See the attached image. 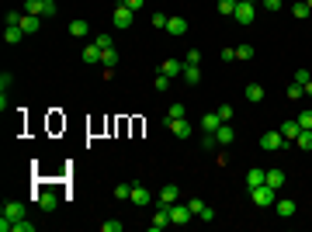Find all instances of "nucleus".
Wrapping results in <instances>:
<instances>
[{
	"label": "nucleus",
	"instance_id": "1",
	"mask_svg": "<svg viewBox=\"0 0 312 232\" xmlns=\"http://www.w3.org/2000/svg\"><path fill=\"white\" fill-rule=\"evenodd\" d=\"M24 201H3L0 205V232H14V222L24 219Z\"/></svg>",
	"mask_w": 312,
	"mask_h": 232
},
{
	"label": "nucleus",
	"instance_id": "2",
	"mask_svg": "<svg viewBox=\"0 0 312 232\" xmlns=\"http://www.w3.org/2000/svg\"><path fill=\"white\" fill-rule=\"evenodd\" d=\"M250 194H253V205H257V208H271V205L278 201V191H274L271 184H260V187H253Z\"/></svg>",
	"mask_w": 312,
	"mask_h": 232
},
{
	"label": "nucleus",
	"instance_id": "3",
	"mask_svg": "<svg viewBox=\"0 0 312 232\" xmlns=\"http://www.w3.org/2000/svg\"><path fill=\"white\" fill-rule=\"evenodd\" d=\"M166 212H170V222H173V226H187V222L194 219V212H191L187 205H177V201L166 205Z\"/></svg>",
	"mask_w": 312,
	"mask_h": 232
},
{
	"label": "nucleus",
	"instance_id": "4",
	"mask_svg": "<svg viewBox=\"0 0 312 232\" xmlns=\"http://www.w3.org/2000/svg\"><path fill=\"white\" fill-rule=\"evenodd\" d=\"M111 21H115V28H132L136 10H132V7H125V3H118V7H115V14H111Z\"/></svg>",
	"mask_w": 312,
	"mask_h": 232
},
{
	"label": "nucleus",
	"instance_id": "5",
	"mask_svg": "<svg viewBox=\"0 0 312 232\" xmlns=\"http://www.w3.org/2000/svg\"><path fill=\"white\" fill-rule=\"evenodd\" d=\"M288 142H285V135L281 132H264L260 135V149H267V153H278V149H285Z\"/></svg>",
	"mask_w": 312,
	"mask_h": 232
},
{
	"label": "nucleus",
	"instance_id": "6",
	"mask_svg": "<svg viewBox=\"0 0 312 232\" xmlns=\"http://www.w3.org/2000/svg\"><path fill=\"white\" fill-rule=\"evenodd\" d=\"M187 208H191V212H194V219H201V222H212V219H215V208H212V205H205L201 198H191V201H187Z\"/></svg>",
	"mask_w": 312,
	"mask_h": 232
},
{
	"label": "nucleus",
	"instance_id": "7",
	"mask_svg": "<svg viewBox=\"0 0 312 232\" xmlns=\"http://www.w3.org/2000/svg\"><path fill=\"white\" fill-rule=\"evenodd\" d=\"M253 14H257V0H239L233 17L239 21V24H250V21H253Z\"/></svg>",
	"mask_w": 312,
	"mask_h": 232
},
{
	"label": "nucleus",
	"instance_id": "8",
	"mask_svg": "<svg viewBox=\"0 0 312 232\" xmlns=\"http://www.w3.org/2000/svg\"><path fill=\"white\" fill-rule=\"evenodd\" d=\"M170 226V212H166V205H156L153 219H150V232H163Z\"/></svg>",
	"mask_w": 312,
	"mask_h": 232
},
{
	"label": "nucleus",
	"instance_id": "9",
	"mask_svg": "<svg viewBox=\"0 0 312 232\" xmlns=\"http://www.w3.org/2000/svg\"><path fill=\"white\" fill-rule=\"evenodd\" d=\"M101 56H104V49H101L97 42H87V45H83V52H80V59H83L87 66H97V63H101Z\"/></svg>",
	"mask_w": 312,
	"mask_h": 232
},
{
	"label": "nucleus",
	"instance_id": "10",
	"mask_svg": "<svg viewBox=\"0 0 312 232\" xmlns=\"http://www.w3.org/2000/svg\"><path fill=\"white\" fill-rule=\"evenodd\" d=\"M129 201H132V205H139V208H146V205L153 201V194H150L143 184H132V198H129Z\"/></svg>",
	"mask_w": 312,
	"mask_h": 232
},
{
	"label": "nucleus",
	"instance_id": "11",
	"mask_svg": "<svg viewBox=\"0 0 312 232\" xmlns=\"http://www.w3.org/2000/svg\"><path fill=\"white\" fill-rule=\"evenodd\" d=\"M35 201H38V208H42V212H56V205H59V198H56L52 191H38V194H35Z\"/></svg>",
	"mask_w": 312,
	"mask_h": 232
},
{
	"label": "nucleus",
	"instance_id": "12",
	"mask_svg": "<svg viewBox=\"0 0 312 232\" xmlns=\"http://www.w3.org/2000/svg\"><path fill=\"white\" fill-rule=\"evenodd\" d=\"M166 128H170V132H173V135H177V139H187V135H191V132H194V128H191V121H187V118H177V121H170V125H166Z\"/></svg>",
	"mask_w": 312,
	"mask_h": 232
},
{
	"label": "nucleus",
	"instance_id": "13",
	"mask_svg": "<svg viewBox=\"0 0 312 232\" xmlns=\"http://www.w3.org/2000/svg\"><path fill=\"white\" fill-rule=\"evenodd\" d=\"M260 184H267V170H260V166L246 170V187L253 191V187H260Z\"/></svg>",
	"mask_w": 312,
	"mask_h": 232
},
{
	"label": "nucleus",
	"instance_id": "14",
	"mask_svg": "<svg viewBox=\"0 0 312 232\" xmlns=\"http://www.w3.org/2000/svg\"><path fill=\"white\" fill-rule=\"evenodd\" d=\"M177 198H180V191H177V184H166V187H163V191L156 194V205H173Z\"/></svg>",
	"mask_w": 312,
	"mask_h": 232
},
{
	"label": "nucleus",
	"instance_id": "15",
	"mask_svg": "<svg viewBox=\"0 0 312 232\" xmlns=\"http://www.w3.org/2000/svg\"><path fill=\"white\" fill-rule=\"evenodd\" d=\"M274 212H278L281 219H292L299 208H295V201H292V198H278V201H274Z\"/></svg>",
	"mask_w": 312,
	"mask_h": 232
},
{
	"label": "nucleus",
	"instance_id": "16",
	"mask_svg": "<svg viewBox=\"0 0 312 232\" xmlns=\"http://www.w3.org/2000/svg\"><path fill=\"white\" fill-rule=\"evenodd\" d=\"M278 132L285 135V142H295V139H299V132H302V125H299V118H295V121H285Z\"/></svg>",
	"mask_w": 312,
	"mask_h": 232
},
{
	"label": "nucleus",
	"instance_id": "17",
	"mask_svg": "<svg viewBox=\"0 0 312 232\" xmlns=\"http://www.w3.org/2000/svg\"><path fill=\"white\" fill-rule=\"evenodd\" d=\"M70 35H73V38H87V35H90V24H87L83 17H73V21H70Z\"/></svg>",
	"mask_w": 312,
	"mask_h": 232
},
{
	"label": "nucleus",
	"instance_id": "18",
	"mask_svg": "<svg viewBox=\"0 0 312 232\" xmlns=\"http://www.w3.org/2000/svg\"><path fill=\"white\" fill-rule=\"evenodd\" d=\"M166 31H170L173 38H180V35H187V21H184V17H170V21H166Z\"/></svg>",
	"mask_w": 312,
	"mask_h": 232
},
{
	"label": "nucleus",
	"instance_id": "19",
	"mask_svg": "<svg viewBox=\"0 0 312 232\" xmlns=\"http://www.w3.org/2000/svg\"><path fill=\"white\" fill-rule=\"evenodd\" d=\"M215 139H219L222 146H229V142L236 139V132H233V121H222V125H219V132H215Z\"/></svg>",
	"mask_w": 312,
	"mask_h": 232
},
{
	"label": "nucleus",
	"instance_id": "20",
	"mask_svg": "<svg viewBox=\"0 0 312 232\" xmlns=\"http://www.w3.org/2000/svg\"><path fill=\"white\" fill-rule=\"evenodd\" d=\"M159 73H166V77H180V73H184V63H180V59H166V63L159 66Z\"/></svg>",
	"mask_w": 312,
	"mask_h": 232
},
{
	"label": "nucleus",
	"instance_id": "21",
	"mask_svg": "<svg viewBox=\"0 0 312 232\" xmlns=\"http://www.w3.org/2000/svg\"><path fill=\"white\" fill-rule=\"evenodd\" d=\"M219 125H222V118H219V115H215V111H212V115H205V118H201V132H212V135H215V132H219Z\"/></svg>",
	"mask_w": 312,
	"mask_h": 232
},
{
	"label": "nucleus",
	"instance_id": "22",
	"mask_svg": "<svg viewBox=\"0 0 312 232\" xmlns=\"http://www.w3.org/2000/svg\"><path fill=\"white\" fill-rule=\"evenodd\" d=\"M21 10L24 14H35V17H45V0H24Z\"/></svg>",
	"mask_w": 312,
	"mask_h": 232
},
{
	"label": "nucleus",
	"instance_id": "23",
	"mask_svg": "<svg viewBox=\"0 0 312 232\" xmlns=\"http://www.w3.org/2000/svg\"><path fill=\"white\" fill-rule=\"evenodd\" d=\"M17 28H21V31H24V35H35V31H38V17H35V14H24V17H21V24H17Z\"/></svg>",
	"mask_w": 312,
	"mask_h": 232
},
{
	"label": "nucleus",
	"instance_id": "24",
	"mask_svg": "<svg viewBox=\"0 0 312 232\" xmlns=\"http://www.w3.org/2000/svg\"><path fill=\"white\" fill-rule=\"evenodd\" d=\"M246 101H250V104H260V101H264V87H260V83H246Z\"/></svg>",
	"mask_w": 312,
	"mask_h": 232
},
{
	"label": "nucleus",
	"instance_id": "25",
	"mask_svg": "<svg viewBox=\"0 0 312 232\" xmlns=\"http://www.w3.org/2000/svg\"><path fill=\"white\" fill-rule=\"evenodd\" d=\"M295 146L309 153V149H312V128H302V132H299V139H295Z\"/></svg>",
	"mask_w": 312,
	"mask_h": 232
},
{
	"label": "nucleus",
	"instance_id": "26",
	"mask_svg": "<svg viewBox=\"0 0 312 232\" xmlns=\"http://www.w3.org/2000/svg\"><path fill=\"white\" fill-rule=\"evenodd\" d=\"M21 38H24V31H21V28H3V42H7V45H17Z\"/></svg>",
	"mask_w": 312,
	"mask_h": 232
},
{
	"label": "nucleus",
	"instance_id": "27",
	"mask_svg": "<svg viewBox=\"0 0 312 232\" xmlns=\"http://www.w3.org/2000/svg\"><path fill=\"white\" fill-rule=\"evenodd\" d=\"M184 115H187V108H184V104H173V108L166 111V118H163V125H170V121H177V118H184Z\"/></svg>",
	"mask_w": 312,
	"mask_h": 232
},
{
	"label": "nucleus",
	"instance_id": "28",
	"mask_svg": "<svg viewBox=\"0 0 312 232\" xmlns=\"http://www.w3.org/2000/svg\"><path fill=\"white\" fill-rule=\"evenodd\" d=\"M267 184H271L274 191H281V187H285V173H281V170H267Z\"/></svg>",
	"mask_w": 312,
	"mask_h": 232
},
{
	"label": "nucleus",
	"instance_id": "29",
	"mask_svg": "<svg viewBox=\"0 0 312 232\" xmlns=\"http://www.w3.org/2000/svg\"><path fill=\"white\" fill-rule=\"evenodd\" d=\"M292 17H299V21H302V17H309V3H306V0L292 3Z\"/></svg>",
	"mask_w": 312,
	"mask_h": 232
},
{
	"label": "nucleus",
	"instance_id": "30",
	"mask_svg": "<svg viewBox=\"0 0 312 232\" xmlns=\"http://www.w3.org/2000/svg\"><path fill=\"white\" fill-rule=\"evenodd\" d=\"M21 17H24V10H7L3 24H7V28H17V24H21Z\"/></svg>",
	"mask_w": 312,
	"mask_h": 232
},
{
	"label": "nucleus",
	"instance_id": "31",
	"mask_svg": "<svg viewBox=\"0 0 312 232\" xmlns=\"http://www.w3.org/2000/svg\"><path fill=\"white\" fill-rule=\"evenodd\" d=\"M257 52H253V45L250 42H243V45H236V59H253Z\"/></svg>",
	"mask_w": 312,
	"mask_h": 232
},
{
	"label": "nucleus",
	"instance_id": "32",
	"mask_svg": "<svg viewBox=\"0 0 312 232\" xmlns=\"http://www.w3.org/2000/svg\"><path fill=\"white\" fill-rule=\"evenodd\" d=\"M219 14H222V17H233L236 14V0H219Z\"/></svg>",
	"mask_w": 312,
	"mask_h": 232
},
{
	"label": "nucleus",
	"instance_id": "33",
	"mask_svg": "<svg viewBox=\"0 0 312 232\" xmlns=\"http://www.w3.org/2000/svg\"><path fill=\"white\" fill-rule=\"evenodd\" d=\"M180 77L187 80V83H198V80H201V70H198V66H184V73H180Z\"/></svg>",
	"mask_w": 312,
	"mask_h": 232
},
{
	"label": "nucleus",
	"instance_id": "34",
	"mask_svg": "<svg viewBox=\"0 0 312 232\" xmlns=\"http://www.w3.org/2000/svg\"><path fill=\"white\" fill-rule=\"evenodd\" d=\"M198 63H201V52H198V49L184 52V66H198Z\"/></svg>",
	"mask_w": 312,
	"mask_h": 232
},
{
	"label": "nucleus",
	"instance_id": "35",
	"mask_svg": "<svg viewBox=\"0 0 312 232\" xmlns=\"http://www.w3.org/2000/svg\"><path fill=\"white\" fill-rule=\"evenodd\" d=\"M299 97H306L302 83H288V101H299Z\"/></svg>",
	"mask_w": 312,
	"mask_h": 232
},
{
	"label": "nucleus",
	"instance_id": "36",
	"mask_svg": "<svg viewBox=\"0 0 312 232\" xmlns=\"http://www.w3.org/2000/svg\"><path fill=\"white\" fill-rule=\"evenodd\" d=\"M215 115H219L222 121H233V104H219V108H215Z\"/></svg>",
	"mask_w": 312,
	"mask_h": 232
},
{
	"label": "nucleus",
	"instance_id": "37",
	"mask_svg": "<svg viewBox=\"0 0 312 232\" xmlns=\"http://www.w3.org/2000/svg\"><path fill=\"white\" fill-rule=\"evenodd\" d=\"M115 198H118V201L132 198V184H118V187H115Z\"/></svg>",
	"mask_w": 312,
	"mask_h": 232
},
{
	"label": "nucleus",
	"instance_id": "38",
	"mask_svg": "<svg viewBox=\"0 0 312 232\" xmlns=\"http://www.w3.org/2000/svg\"><path fill=\"white\" fill-rule=\"evenodd\" d=\"M170 83H173V77H166V73H159V77L153 80V87H156V90H170Z\"/></svg>",
	"mask_w": 312,
	"mask_h": 232
},
{
	"label": "nucleus",
	"instance_id": "39",
	"mask_svg": "<svg viewBox=\"0 0 312 232\" xmlns=\"http://www.w3.org/2000/svg\"><path fill=\"white\" fill-rule=\"evenodd\" d=\"M166 21H170V17H166L163 10H156L153 17H150V24H153V28H166Z\"/></svg>",
	"mask_w": 312,
	"mask_h": 232
},
{
	"label": "nucleus",
	"instance_id": "40",
	"mask_svg": "<svg viewBox=\"0 0 312 232\" xmlns=\"http://www.w3.org/2000/svg\"><path fill=\"white\" fill-rule=\"evenodd\" d=\"M14 232H35V222H28V219H17V222H14Z\"/></svg>",
	"mask_w": 312,
	"mask_h": 232
},
{
	"label": "nucleus",
	"instance_id": "41",
	"mask_svg": "<svg viewBox=\"0 0 312 232\" xmlns=\"http://www.w3.org/2000/svg\"><path fill=\"white\" fill-rule=\"evenodd\" d=\"M215 146H219V139H215L212 132H205V135H201V149H215Z\"/></svg>",
	"mask_w": 312,
	"mask_h": 232
},
{
	"label": "nucleus",
	"instance_id": "42",
	"mask_svg": "<svg viewBox=\"0 0 312 232\" xmlns=\"http://www.w3.org/2000/svg\"><path fill=\"white\" fill-rule=\"evenodd\" d=\"M101 229L104 232H122V222H118V219H108V222H101Z\"/></svg>",
	"mask_w": 312,
	"mask_h": 232
},
{
	"label": "nucleus",
	"instance_id": "43",
	"mask_svg": "<svg viewBox=\"0 0 312 232\" xmlns=\"http://www.w3.org/2000/svg\"><path fill=\"white\" fill-rule=\"evenodd\" d=\"M10 83H14V77L3 70V73H0V94H7V87H10Z\"/></svg>",
	"mask_w": 312,
	"mask_h": 232
},
{
	"label": "nucleus",
	"instance_id": "44",
	"mask_svg": "<svg viewBox=\"0 0 312 232\" xmlns=\"http://www.w3.org/2000/svg\"><path fill=\"white\" fill-rule=\"evenodd\" d=\"M309 80H312V73H309V70H295V83H302V87H306Z\"/></svg>",
	"mask_w": 312,
	"mask_h": 232
},
{
	"label": "nucleus",
	"instance_id": "45",
	"mask_svg": "<svg viewBox=\"0 0 312 232\" xmlns=\"http://www.w3.org/2000/svg\"><path fill=\"white\" fill-rule=\"evenodd\" d=\"M94 42H97V45H101V49H115V42H111V35H97V38H94Z\"/></svg>",
	"mask_w": 312,
	"mask_h": 232
},
{
	"label": "nucleus",
	"instance_id": "46",
	"mask_svg": "<svg viewBox=\"0 0 312 232\" xmlns=\"http://www.w3.org/2000/svg\"><path fill=\"white\" fill-rule=\"evenodd\" d=\"M299 125H302V128H312V111H302V115H299Z\"/></svg>",
	"mask_w": 312,
	"mask_h": 232
},
{
	"label": "nucleus",
	"instance_id": "47",
	"mask_svg": "<svg viewBox=\"0 0 312 232\" xmlns=\"http://www.w3.org/2000/svg\"><path fill=\"white\" fill-rule=\"evenodd\" d=\"M122 3H125V7H132V10H143V3H146V0H122Z\"/></svg>",
	"mask_w": 312,
	"mask_h": 232
},
{
	"label": "nucleus",
	"instance_id": "48",
	"mask_svg": "<svg viewBox=\"0 0 312 232\" xmlns=\"http://www.w3.org/2000/svg\"><path fill=\"white\" fill-rule=\"evenodd\" d=\"M56 14V0H45V17H52Z\"/></svg>",
	"mask_w": 312,
	"mask_h": 232
},
{
	"label": "nucleus",
	"instance_id": "49",
	"mask_svg": "<svg viewBox=\"0 0 312 232\" xmlns=\"http://www.w3.org/2000/svg\"><path fill=\"white\" fill-rule=\"evenodd\" d=\"M264 7L267 10H281V0H264Z\"/></svg>",
	"mask_w": 312,
	"mask_h": 232
},
{
	"label": "nucleus",
	"instance_id": "50",
	"mask_svg": "<svg viewBox=\"0 0 312 232\" xmlns=\"http://www.w3.org/2000/svg\"><path fill=\"white\" fill-rule=\"evenodd\" d=\"M302 90H306V97H312V80L306 83V87H302Z\"/></svg>",
	"mask_w": 312,
	"mask_h": 232
},
{
	"label": "nucleus",
	"instance_id": "51",
	"mask_svg": "<svg viewBox=\"0 0 312 232\" xmlns=\"http://www.w3.org/2000/svg\"><path fill=\"white\" fill-rule=\"evenodd\" d=\"M306 3H309V10H312V0H306Z\"/></svg>",
	"mask_w": 312,
	"mask_h": 232
}]
</instances>
